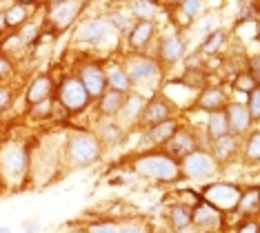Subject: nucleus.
Here are the masks:
<instances>
[{"mask_svg": "<svg viewBox=\"0 0 260 233\" xmlns=\"http://www.w3.org/2000/svg\"><path fill=\"white\" fill-rule=\"evenodd\" d=\"M132 169L138 173L140 178H147L151 182L158 184H176L182 180L180 173V162L174 160L171 155L160 151H149V153H140L134 158Z\"/></svg>", "mask_w": 260, "mask_h": 233, "instance_id": "obj_1", "label": "nucleus"}, {"mask_svg": "<svg viewBox=\"0 0 260 233\" xmlns=\"http://www.w3.org/2000/svg\"><path fill=\"white\" fill-rule=\"evenodd\" d=\"M64 160L72 169H87L100 162L105 149L98 142V138L93 136V131L89 129H78L64 142Z\"/></svg>", "mask_w": 260, "mask_h": 233, "instance_id": "obj_2", "label": "nucleus"}, {"mask_svg": "<svg viewBox=\"0 0 260 233\" xmlns=\"http://www.w3.org/2000/svg\"><path fill=\"white\" fill-rule=\"evenodd\" d=\"M31 155L20 142H9L0 149V180L11 189H20L29 176Z\"/></svg>", "mask_w": 260, "mask_h": 233, "instance_id": "obj_3", "label": "nucleus"}, {"mask_svg": "<svg viewBox=\"0 0 260 233\" xmlns=\"http://www.w3.org/2000/svg\"><path fill=\"white\" fill-rule=\"evenodd\" d=\"M76 43L93 47V49H114L118 47V31L111 27L107 18H89L76 29Z\"/></svg>", "mask_w": 260, "mask_h": 233, "instance_id": "obj_4", "label": "nucleus"}, {"mask_svg": "<svg viewBox=\"0 0 260 233\" xmlns=\"http://www.w3.org/2000/svg\"><path fill=\"white\" fill-rule=\"evenodd\" d=\"M54 100L69 113V116H72V113H82L85 109H89V107L93 105V100L89 98L87 89L82 87V82L78 80L76 74L64 76L60 82H56Z\"/></svg>", "mask_w": 260, "mask_h": 233, "instance_id": "obj_5", "label": "nucleus"}, {"mask_svg": "<svg viewBox=\"0 0 260 233\" xmlns=\"http://www.w3.org/2000/svg\"><path fill=\"white\" fill-rule=\"evenodd\" d=\"M122 67H125L134 87L160 82V78H162V64L153 56H147V53H132V56L122 62Z\"/></svg>", "mask_w": 260, "mask_h": 233, "instance_id": "obj_6", "label": "nucleus"}, {"mask_svg": "<svg viewBox=\"0 0 260 233\" xmlns=\"http://www.w3.org/2000/svg\"><path fill=\"white\" fill-rule=\"evenodd\" d=\"M203 200L209 202L211 207H216L218 211H222L224 216L236 211L240 195H242V187H238L236 182H227V180H216L211 184L203 187Z\"/></svg>", "mask_w": 260, "mask_h": 233, "instance_id": "obj_7", "label": "nucleus"}, {"mask_svg": "<svg viewBox=\"0 0 260 233\" xmlns=\"http://www.w3.org/2000/svg\"><path fill=\"white\" fill-rule=\"evenodd\" d=\"M218 169L220 167L214 162L209 151H203V149H196L193 153H189L187 158L180 160V173L187 180H198V182L211 180L218 173Z\"/></svg>", "mask_w": 260, "mask_h": 233, "instance_id": "obj_8", "label": "nucleus"}, {"mask_svg": "<svg viewBox=\"0 0 260 233\" xmlns=\"http://www.w3.org/2000/svg\"><path fill=\"white\" fill-rule=\"evenodd\" d=\"M82 0H60L56 5H49L47 11V20L43 29H54V34H62L64 29H69L76 22V18L80 16Z\"/></svg>", "mask_w": 260, "mask_h": 233, "instance_id": "obj_9", "label": "nucleus"}, {"mask_svg": "<svg viewBox=\"0 0 260 233\" xmlns=\"http://www.w3.org/2000/svg\"><path fill=\"white\" fill-rule=\"evenodd\" d=\"M224 224H227V216L209 202L203 200L191 209V226H196L200 233H220L224 231Z\"/></svg>", "mask_w": 260, "mask_h": 233, "instance_id": "obj_10", "label": "nucleus"}, {"mask_svg": "<svg viewBox=\"0 0 260 233\" xmlns=\"http://www.w3.org/2000/svg\"><path fill=\"white\" fill-rule=\"evenodd\" d=\"M165 153L171 155L174 160H180L182 158H187L189 153H193L198 149V131H193V129H189L185 127V124H180L178 131H176L171 138L165 142V145L160 147Z\"/></svg>", "mask_w": 260, "mask_h": 233, "instance_id": "obj_11", "label": "nucleus"}, {"mask_svg": "<svg viewBox=\"0 0 260 233\" xmlns=\"http://www.w3.org/2000/svg\"><path fill=\"white\" fill-rule=\"evenodd\" d=\"M224 116H227V124H229V134L245 138L247 134H251L253 129H258V122L251 120L249 111L242 100H229L224 107Z\"/></svg>", "mask_w": 260, "mask_h": 233, "instance_id": "obj_12", "label": "nucleus"}, {"mask_svg": "<svg viewBox=\"0 0 260 233\" xmlns=\"http://www.w3.org/2000/svg\"><path fill=\"white\" fill-rule=\"evenodd\" d=\"M76 76L82 82V87L87 89L91 100L100 98V95L107 91V74H105L103 62H85Z\"/></svg>", "mask_w": 260, "mask_h": 233, "instance_id": "obj_13", "label": "nucleus"}, {"mask_svg": "<svg viewBox=\"0 0 260 233\" xmlns=\"http://www.w3.org/2000/svg\"><path fill=\"white\" fill-rule=\"evenodd\" d=\"M174 109L176 107L171 105L160 91L153 93L151 98H147L138 127L147 129V127H151V124H156V122H162V120H167V118H174Z\"/></svg>", "mask_w": 260, "mask_h": 233, "instance_id": "obj_14", "label": "nucleus"}, {"mask_svg": "<svg viewBox=\"0 0 260 233\" xmlns=\"http://www.w3.org/2000/svg\"><path fill=\"white\" fill-rule=\"evenodd\" d=\"M229 103V93L222 85H207L196 93L193 98V107L198 111L205 113H214V111H222Z\"/></svg>", "mask_w": 260, "mask_h": 233, "instance_id": "obj_15", "label": "nucleus"}, {"mask_svg": "<svg viewBox=\"0 0 260 233\" xmlns=\"http://www.w3.org/2000/svg\"><path fill=\"white\" fill-rule=\"evenodd\" d=\"M209 155L214 158V162L218 167L232 164L240 155V138L234 134H227V136H220V138L211 140L209 142Z\"/></svg>", "mask_w": 260, "mask_h": 233, "instance_id": "obj_16", "label": "nucleus"}, {"mask_svg": "<svg viewBox=\"0 0 260 233\" xmlns=\"http://www.w3.org/2000/svg\"><path fill=\"white\" fill-rule=\"evenodd\" d=\"M185 56H187L185 38L178 36V34H169V36H165L160 43H158V53L153 58H156L162 67H169V64L180 62Z\"/></svg>", "mask_w": 260, "mask_h": 233, "instance_id": "obj_17", "label": "nucleus"}, {"mask_svg": "<svg viewBox=\"0 0 260 233\" xmlns=\"http://www.w3.org/2000/svg\"><path fill=\"white\" fill-rule=\"evenodd\" d=\"M145 103L147 98L143 93H127L125 95V103H122V109L118 113V124H120L122 129H134L140 124V116H143V109H145Z\"/></svg>", "mask_w": 260, "mask_h": 233, "instance_id": "obj_18", "label": "nucleus"}, {"mask_svg": "<svg viewBox=\"0 0 260 233\" xmlns=\"http://www.w3.org/2000/svg\"><path fill=\"white\" fill-rule=\"evenodd\" d=\"M156 36V22L153 20H136L127 34V47L132 53H145Z\"/></svg>", "mask_w": 260, "mask_h": 233, "instance_id": "obj_19", "label": "nucleus"}, {"mask_svg": "<svg viewBox=\"0 0 260 233\" xmlns=\"http://www.w3.org/2000/svg\"><path fill=\"white\" fill-rule=\"evenodd\" d=\"M54 91H56V78L51 74H38L29 80L27 85V91H25V100H27V107L36 105V103H43L47 98H54Z\"/></svg>", "mask_w": 260, "mask_h": 233, "instance_id": "obj_20", "label": "nucleus"}, {"mask_svg": "<svg viewBox=\"0 0 260 233\" xmlns=\"http://www.w3.org/2000/svg\"><path fill=\"white\" fill-rule=\"evenodd\" d=\"M93 136L98 138L103 149H111V147H118L125 140V129H122L114 118H100L96 129H93Z\"/></svg>", "mask_w": 260, "mask_h": 233, "instance_id": "obj_21", "label": "nucleus"}, {"mask_svg": "<svg viewBox=\"0 0 260 233\" xmlns=\"http://www.w3.org/2000/svg\"><path fill=\"white\" fill-rule=\"evenodd\" d=\"M178 127H180V120H178V118H167V120H162V122L151 124V127L145 129L147 142H149L151 147H158V149H160L165 142H167L171 136L178 131Z\"/></svg>", "mask_w": 260, "mask_h": 233, "instance_id": "obj_22", "label": "nucleus"}, {"mask_svg": "<svg viewBox=\"0 0 260 233\" xmlns=\"http://www.w3.org/2000/svg\"><path fill=\"white\" fill-rule=\"evenodd\" d=\"M122 103H125V93L114 91V89H107L100 98L93 100L96 105V113L100 118H116L122 109Z\"/></svg>", "mask_w": 260, "mask_h": 233, "instance_id": "obj_23", "label": "nucleus"}, {"mask_svg": "<svg viewBox=\"0 0 260 233\" xmlns=\"http://www.w3.org/2000/svg\"><path fill=\"white\" fill-rule=\"evenodd\" d=\"M105 74H107V89H114V91H120L125 95L134 91V85H132V80H129L122 62L105 64Z\"/></svg>", "mask_w": 260, "mask_h": 233, "instance_id": "obj_24", "label": "nucleus"}, {"mask_svg": "<svg viewBox=\"0 0 260 233\" xmlns=\"http://www.w3.org/2000/svg\"><path fill=\"white\" fill-rule=\"evenodd\" d=\"M260 209V191L258 187H247L242 189V195L236 205V216L238 218H256Z\"/></svg>", "mask_w": 260, "mask_h": 233, "instance_id": "obj_25", "label": "nucleus"}, {"mask_svg": "<svg viewBox=\"0 0 260 233\" xmlns=\"http://www.w3.org/2000/svg\"><path fill=\"white\" fill-rule=\"evenodd\" d=\"M240 158L247 167H258L260 162V131L253 129L245 138H240Z\"/></svg>", "mask_w": 260, "mask_h": 233, "instance_id": "obj_26", "label": "nucleus"}, {"mask_svg": "<svg viewBox=\"0 0 260 233\" xmlns=\"http://www.w3.org/2000/svg\"><path fill=\"white\" fill-rule=\"evenodd\" d=\"M167 222L171 226V231H182L187 226H191V207L180 205V202H174V205L167 207Z\"/></svg>", "mask_w": 260, "mask_h": 233, "instance_id": "obj_27", "label": "nucleus"}, {"mask_svg": "<svg viewBox=\"0 0 260 233\" xmlns=\"http://www.w3.org/2000/svg\"><path fill=\"white\" fill-rule=\"evenodd\" d=\"M224 45H227V31L218 27L216 31H211V34L203 40V43H200L198 53H200L203 58H214V56H218V53L224 49Z\"/></svg>", "mask_w": 260, "mask_h": 233, "instance_id": "obj_28", "label": "nucleus"}, {"mask_svg": "<svg viewBox=\"0 0 260 233\" xmlns=\"http://www.w3.org/2000/svg\"><path fill=\"white\" fill-rule=\"evenodd\" d=\"M205 134L209 140H216L220 136L229 134V124H227V116L222 111H214V113H207V122H205Z\"/></svg>", "mask_w": 260, "mask_h": 233, "instance_id": "obj_29", "label": "nucleus"}, {"mask_svg": "<svg viewBox=\"0 0 260 233\" xmlns=\"http://www.w3.org/2000/svg\"><path fill=\"white\" fill-rule=\"evenodd\" d=\"M27 20H29V9H27V5L14 3L11 7L5 9V25H7V29H20Z\"/></svg>", "mask_w": 260, "mask_h": 233, "instance_id": "obj_30", "label": "nucleus"}, {"mask_svg": "<svg viewBox=\"0 0 260 233\" xmlns=\"http://www.w3.org/2000/svg\"><path fill=\"white\" fill-rule=\"evenodd\" d=\"M129 11L136 20H153L158 16V0H134Z\"/></svg>", "mask_w": 260, "mask_h": 233, "instance_id": "obj_31", "label": "nucleus"}, {"mask_svg": "<svg viewBox=\"0 0 260 233\" xmlns=\"http://www.w3.org/2000/svg\"><path fill=\"white\" fill-rule=\"evenodd\" d=\"M54 105L56 100L54 98H47L43 103H36L29 107L27 111V118L34 122H45V120H51V116H54Z\"/></svg>", "mask_w": 260, "mask_h": 233, "instance_id": "obj_32", "label": "nucleus"}, {"mask_svg": "<svg viewBox=\"0 0 260 233\" xmlns=\"http://www.w3.org/2000/svg\"><path fill=\"white\" fill-rule=\"evenodd\" d=\"M107 20L111 22V27L118 31V36H127L129 34V29L134 27V22H136V18L132 16V11L125 9L120 14V11H114V14H109L107 16Z\"/></svg>", "mask_w": 260, "mask_h": 233, "instance_id": "obj_33", "label": "nucleus"}, {"mask_svg": "<svg viewBox=\"0 0 260 233\" xmlns=\"http://www.w3.org/2000/svg\"><path fill=\"white\" fill-rule=\"evenodd\" d=\"M18 36H20L22 45H25V49H31L34 45H38L40 36H43V25H38V22H25Z\"/></svg>", "mask_w": 260, "mask_h": 233, "instance_id": "obj_34", "label": "nucleus"}, {"mask_svg": "<svg viewBox=\"0 0 260 233\" xmlns=\"http://www.w3.org/2000/svg\"><path fill=\"white\" fill-rule=\"evenodd\" d=\"M232 87H234V91H238V93H242V95H249L253 89H258V87H260V80L251 78L249 74H247V71H240V74H236V76H234Z\"/></svg>", "mask_w": 260, "mask_h": 233, "instance_id": "obj_35", "label": "nucleus"}, {"mask_svg": "<svg viewBox=\"0 0 260 233\" xmlns=\"http://www.w3.org/2000/svg\"><path fill=\"white\" fill-rule=\"evenodd\" d=\"M180 82L187 89H196V91H200L203 87H207V71L205 69H185Z\"/></svg>", "mask_w": 260, "mask_h": 233, "instance_id": "obj_36", "label": "nucleus"}, {"mask_svg": "<svg viewBox=\"0 0 260 233\" xmlns=\"http://www.w3.org/2000/svg\"><path fill=\"white\" fill-rule=\"evenodd\" d=\"M178 11L185 16V25H189V22H193L198 16H203L205 0H182L178 5Z\"/></svg>", "mask_w": 260, "mask_h": 233, "instance_id": "obj_37", "label": "nucleus"}, {"mask_svg": "<svg viewBox=\"0 0 260 233\" xmlns=\"http://www.w3.org/2000/svg\"><path fill=\"white\" fill-rule=\"evenodd\" d=\"M176 202H180V205H187V207H196L203 202V193L200 191H193V189H178L176 191Z\"/></svg>", "mask_w": 260, "mask_h": 233, "instance_id": "obj_38", "label": "nucleus"}, {"mask_svg": "<svg viewBox=\"0 0 260 233\" xmlns=\"http://www.w3.org/2000/svg\"><path fill=\"white\" fill-rule=\"evenodd\" d=\"M245 107H247V111H249L251 120L260 122V87L253 89L249 95H245Z\"/></svg>", "mask_w": 260, "mask_h": 233, "instance_id": "obj_39", "label": "nucleus"}, {"mask_svg": "<svg viewBox=\"0 0 260 233\" xmlns=\"http://www.w3.org/2000/svg\"><path fill=\"white\" fill-rule=\"evenodd\" d=\"M234 233H260L258 218H240L238 222H236Z\"/></svg>", "mask_w": 260, "mask_h": 233, "instance_id": "obj_40", "label": "nucleus"}, {"mask_svg": "<svg viewBox=\"0 0 260 233\" xmlns=\"http://www.w3.org/2000/svg\"><path fill=\"white\" fill-rule=\"evenodd\" d=\"M14 98H16L14 89L7 85H0V113L9 111L11 107H14Z\"/></svg>", "mask_w": 260, "mask_h": 233, "instance_id": "obj_41", "label": "nucleus"}, {"mask_svg": "<svg viewBox=\"0 0 260 233\" xmlns=\"http://www.w3.org/2000/svg\"><path fill=\"white\" fill-rule=\"evenodd\" d=\"M87 233H118L116 222H107V220H100V222H93L89 226H85Z\"/></svg>", "mask_w": 260, "mask_h": 233, "instance_id": "obj_42", "label": "nucleus"}, {"mask_svg": "<svg viewBox=\"0 0 260 233\" xmlns=\"http://www.w3.org/2000/svg\"><path fill=\"white\" fill-rule=\"evenodd\" d=\"M11 74H14V60L0 53V85H3Z\"/></svg>", "mask_w": 260, "mask_h": 233, "instance_id": "obj_43", "label": "nucleus"}, {"mask_svg": "<svg viewBox=\"0 0 260 233\" xmlns=\"http://www.w3.org/2000/svg\"><path fill=\"white\" fill-rule=\"evenodd\" d=\"M216 29H218V18H216V16H214V18L207 16V18H205V22H203V25H200V29H198V36L205 40L207 36H209L211 31H216Z\"/></svg>", "mask_w": 260, "mask_h": 233, "instance_id": "obj_44", "label": "nucleus"}, {"mask_svg": "<svg viewBox=\"0 0 260 233\" xmlns=\"http://www.w3.org/2000/svg\"><path fill=\"white\" fill-rule=\"evenodd\" d=\"M245 71L249 74L251 78H256V80H260V58H258V53H253L251 58H247V67Z\"/></svg>", "mask_w": 260, "mask_h": 233, "instance_id": "obj_45", "label": "nucleus"}, {"mask_svg": "<svg viewBox=\"0 0 260 233\" xmlns=\"http://www.w3.org/2000/svg\"><path fill=\"white\" fill-rule=\"evenodd\" d=\"M118 233H149V229L140 222H122L118 226Z\"/></svg>", "mask_w": 260, "mask_h": 233, "instance_id": "obj_46", "label": "nucleus"}, {"mask_svg": "<svg viewBox=\"0 0 260 233\" xmlns=\"http://www.w3.org/2000/svg\"><path fill=\"white\" fill-rule=\"evenodd\" d=\"M185 60V69H205L203 67V56L196 53V56H189V58H182Z\"/></svg>", "mask_w": 260, "mask_h": 233, "instance_id": "obj_47", "label": "nucleus"}, {"mask_svg": "<svg viewBox=\"0 0 260 233\" xmlns=\"http://www.w3.org/2000/svg\"><path fill=\"white\" fill-rule=\"evenodd\" d=\"M38 231H40V224L34 222V224H27V231L25 233H38Z\"/></svg>", "mask_w": 260, "mask_h": 233, "instance_id": "obj_48", "label": "nucleus"}, {"mask_svg": "<svg viewBox=\"0 0 260 233\" xmlns=\"http://www.w3.org/2000/svg\"><path fill=\"white\" fill-rule=\"evenodd\" d=\"M176 233H200L196 226H187V229H182V231H176Z\"/></svg>", "mask_w": 260, "mask_h": 233, "instance_id": "obj_49", "label": "nucleus"}, {"mask_svg": "<svg viewBox=\"0 0 260 233\" xmlns=\"http://www.w3.org/2000/svg\"><path fill=\"white\" fill-rule=\"evenodd\" d=\"M7 25H5V11H0V31H5Z\"/></svg>", "mask_w": 260, "mask_h": 233, "instance_id": "obj_50", "label": "nucleus"}, {"mask_svg": "<svg viewBox=\"0 0 260 233\" xmlns=\"http://www.w3.org/2000/svg\"><path fill=\"white\" fill-rule=\"evenodd\" d=\"M18 5H36V3H40V0H16Z\"/></svg>", "mask_w": 260, "mask_h": 233, "instance_id": "obj_51", "label": "nucleus"}, {"mask_svg": "<svg viewBox=\"0 0 260 233\" xmlns=\"http://www.w3.org/2000/svg\"><path fill=\"white\" fill-rule=\"evenodd\" d=\"M69 233H87V229H85V226H76V229H72Z\"/></svg>", "mask_w": 260, "mask_h": 233, "instance_id": "obj_52", "label": "nucleus"}, {"mask_svg": "<svg viewBox=\"0 0 260 233\" xmlns=\"http://www.w3.org/2000/svg\"><path fill=\"white\" fill-rule=\"evenodd\" d=\"M167 3H169V5H171V7H178V5H180V3H182V0H167Z\"/></svg>", "mask_w": 260, "mask_h": 233, "instance_id": "obj_53", "label": "nucleus"}, {"mask_svg": "<svg viewBox=\"0 0 260 233\" xmlns=\"http://www.w3.org/2000/svg\"><path fill=\"white\" fill-rule=\"evenodd\" d=\"M0 233H14V231L7 229V226H0Z\"/></svg>", "mask_w": 260, "mask_h": 233, "instance_id": "obj_54", "label": "nucleus"}, {"mask_svg": "<svg viewBox=\"0 0 260 233\" xmlns=\"http://www.w3.org/2000/svg\"><path fill=\"white\" fill-rule=\"evenodd\" d=\"M56 3H60V0H49V5H56Z\"/></svg>", "mask_w": 260, "mask_h": 233, "instance_id": "obj_55", "label": "nucleus"}]
</instances>
